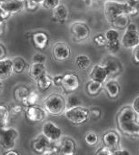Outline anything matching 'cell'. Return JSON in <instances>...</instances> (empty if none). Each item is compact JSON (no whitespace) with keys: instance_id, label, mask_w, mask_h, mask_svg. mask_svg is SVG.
I'll use <instances>...</instances> for the list:
<instances>
[{"instance_id":"6da1fadb","label":"cell","mask_w":139,"mask_h":155,"mask_svg":"<svg viewBox=\"0 0 139 155\" xmlns=\"http://www.w3.org/2000/svg\"><path fill=\"white\" fill-rule=\"evenodd\" d=\"M116 124L123 134L139 137V121L132 106H124L119 110L116 116Z\"/></svg>"},{"instance_id":"7a4b0ae2","label":"cell","mask_w":139,"mask_h":155,"mask_svg":"<svg viewBox=\"0 0 139 155\" xmlns=\"http://www.w3.org/2000/svg\"><path fill=\"white\" fill-rule=\"evenodd\" d=\"M44 108L47 114L52 116H59L66 110L65 99L58 93L50 94L44 101Z\"/></svg>"},{"instance_id":"3957f363","label":"cell","mask_w":139,"mask_h":155,"mask_svg":"<svg viewBox=\"0 0 139 155\" xmlns=\"http://www.w3.org/2000/svg\"><path fill=\"white\" fill-rule=\"evenodd\" d=\"M31 146L33 150L39 154H55L59 150V146H56L54 141H51L43 133L32 140Z\"/></svg>"},{"instance_id":"277c9868","label":"cell","mask_w":139,"mask_h":155,"mask_svg":"<svg viewBox=\"0 0 139 155\" xmlns=\"http://www.w3.org/2000/svg\"><path fill=\"white\" fill-rule=\"evenodd\" d=\"M66 120L74 125H82L88 120V109L81 105L67 108L64 112Z\"/></svg>"},{"instance_id":"5b68a950","label":"cell","mask_w":139,"mask_h":155,"mask_svg":"<svg viewBox=\"0 0 139 155\" xmlns=\"http://www.w3.org/2000/svg\"><path fill=\"white\" fill-rule=\"evenodd\" d=\"M18 131L12 127H0V147L4 150L14 149L18 139Z\"/></svg>"},{"instance_id":"8992f818","label":"cell","mask_w":139,"mask_h":155,"mask_svg":"<svg viewBox=\"0 0 139 155\" xmlns=\"http://www.w3.org/2000/svg\"><path fill=\"white\" fill-rule=\"evenodd\" d=\"M104 14L107 22L110 24L119 15L125 14L124 2H118L115 0H107L104 5Z\"/></svg>"},{"instance_id":"52a82bcc","label":"cell","mask_w":139,"mask_h":155,"mask_svg":"<svg viewBox=\"0 0 139 155\" xmlns=\"http://www.w3.org/2000/svg\"><path fill=\"white\" fill-rule=\"evenodd\" d=\"M70 32L74 41L81 42L87 40L89 38L91 30L87 23L82 21H77L71 24Z\"/></svg>"},{"instance_id":"ba28073f","label":"cell","mask_w":139,"mask_h":155,"mask_svg":"<svg viewBox=\"0 0 139 155\" xmlns=\"http://www.w3.org/2000/svg\"><path fill=\"white\" fill-rule=\"evenodd\" d=\"M80 86L79 77L76 73H65L62 75L60 88L65 93H73Z\"/></svg>"},{"instance_id":"9c48e42d","label":"cell","mask_w":139,"mask_h":155,"mask_svg":"<svg viewBox=\"0 0 139 155\" xmlns=\"http://www.w3.org/2000/svg\"><path fill=\"white\" fill-rule=\"evenodd\" d=\"M27 37L31 40L33 46L38 50H44L49 44V36L45 31H36L29 33Z\"/></svg>"},{"instance_id":"30bf717a","label":"cell","mask_w":139,"mask_h":155,"mask_svg":"<svg viewBox=\"0 0 139 155\" xmlns=\"http://www.w3.org/2000/svg\"><path fill=\"white\" fill-rule=\"evenodd\" d=\"M52 56L56 61H65L71 56L70 47L65 42H57L52 48Z\"/></svg>"},{"instance_id":"8fae6325","label":"cell","mask_w":139,"mask_h":155,"mask_svg":"<svg viewBox=\"0 0 139 155\" xmlns=\"http://www.w3.org/2000/svg\"><path fill=\"white\" fill-rule=\"evenodd\" d=\"M0 7L9 16L17 15L25 8L24 0H1Z\"/></svg>"},{"instance_id":"7c38bea8","label":"cell","mask_w":139,"mask_h":155,"mask_svg":"<svg viewBox=\"0 0 139 155\" xmlns=\"http://www.w3.org/2000/svg\"><path fill=\"white\" fill-rule=\"evenodd\" d=\"M25 115L26 118L31 122H42L47 116V112L45 109L32 105L25 107Z\"/></svg>"},{"instance_id":"4fadbf2b","label":"cell","mask_w":139,"mask_h":155,"mask_svg":"<svg viewBox=\"0 0 139 155\" xmlns=\"http://www.w3.org/2000/svg\"><path fill=\"white\" fill-rule=\"evenodd\" d=\"M42 133L47 137L51 141H58L63 134V130L54 122L46 121L42 126Z\"/></svg>"},{"instance_id":"5bb4252c","label":"cell","mask_w":139,"mask_h":155,"mask_svg":"<svg viewBox=\"0 0 139 155\" xmlns=\"http://www.w3.org/2000/svg\"><path fill=\"white\" fill-rule=\"evenodd\" d=\"M108 77H116L123 71L122 63L115 57H108L104 63Z\"/></svg>"},{"instance_id":"9a60e30c","label":"cell","mask_w":139,"mask_h":155,"mask_svg":"<svg viewBox=\"0 0 139 155\" xmlns=\"http://www.w3.org/2000/svg\"><path fill=\"white\" fill-rule=\"evenodd\" d=\"M102 140L105 146L114 150L119 147L120 144V135L115 130H107L103 134Z\"/></svg>"},{"instance_id":"2e32d148","label":"cell","mask_w":139,"mask_h":155,"mask_svg":"<svg viewBox=\"0 0 139 155\" xmlns=\"http://www.w3.org/2000/svg\"><path fill=\"white\" fill-rule=\"evenodd\" d=\"M138 44H139V34L137 30L126 29V31L124 33L122 37L121 45L126 48H133Z\"/></svg>"},{"instance_id":"e0dca14e","label":"cell","mask_w":139,"mask_h":155,"mask_svg":"<svg viewBox=\"0 0 139 155\" xmlns=\"http://www.w3.org/2000/svg\"><path fill=\"white\" fill-rule=\"evenodd\" d=\"M107 77V72L104 65H95L89 73L90 80L98 81L100 83H105Z\"/></svg>"},{"instance_id":"ac0fdd59","label":"cell","mask_w":139,"mask_h":155,"mask_svg":"<svg viewBox=\"0 0 139 155\" xmlns=\"http://www.w3.org/2000/svg\"><path fill=\"white\" fill-rule=\"evenodd\" d=\"M47 74L45 63H32L29 67V76L34 81H38Z\"/></svg>"},{"instance_id":"d6986e66","label":"cell","mask_w":139,"mask_h":155,"mask_svg":"<svg viewBox=\"0 0 139 155\" xmlns=\"http://www.w3.org/2000/svg\"><path fill=\"white\" fill-rule=\"evenodd\" d=\"M77 150V144L72 138L65 137L59 145V151L64 155H73Z\"/></svg>"},{"instance_id":"ffe728a7","label":"cell","mask_w":139,"mask_h":155,"mask_svg":"<svg viewBox=\"0 0 139 155\" xmlns=\"http://www.w3.org/2000/svg\"><path fill=\"white\" fill-rule=\"evenodd\" d=\"M68 16L69 11L65 5L59 4L55 8L53 9V19L59 24H64L67 20Z\"/></svg>"},{"instance_id":"44dd1931","label":"cell","mask_w":139,"mask_h":155,"mask_svg":"<svg viewBox=\"0 0 139 155\" xmlns=\"http://www.w3.org/2000/svg\"><path fill=\"white\" fill-rule=\"evenodd\" d=\"M12 60L9 58L0 59V80L5 81L12 75Z\"/></svg>"},{"instance_id":"7402d4cb","label":"cell","mask_w":139,"mask_h":155,"mask_svg":"<svg viewBox=\"0 0 139 155\" xmlns=\"http://www.w3.org/2000/svg\"><path fill=\"white\" fill-rule=\"evenodd\" d=\"M120 85L115 80H110L105 84V91L110 99H116L120 94Z\"/></svg>"},{"instance_id":"603a6c76","label":"cell","mask_w":139,"mask_h":155,"mask_svg":"<svg viewBox=\"0 0 139 155\" xmlns=\"http://www.w3.org/2000/svg\"><path fill=\"white\" fill-rule=\"evenodd\" d=\"M129 23H130L129 17L125 14H122L116 17L115 19H113L110 25L113 27V28H115L116 30H123V29H126Z\"/></svg>"},{"instance_id":"cb8c5ba5","label":"cell","mask_w":139,"mask_h":155,"mask_svg":"<svg viewBox=\"0 0 139 155\" xmlns=\"http://www.w3.org/2000/svg\"><path fill=\"white\" fill-rule=\"evenodd\" d=\"M102 87H103V83L90 80L86 86V91L90 97H96L101 92Z\"/></svg>"},{"instance_id":"d4e9b609","label":"cell","mask_w":139,"mask_h":155,"mask_svg":"<svg viewBox=\"0 0 139 155\" xmlns=\"http://www.w3.org/2000/svg\"><path fill=\"white\" fill-rule=\"evenodd\" d=\"M12 68H13L14 73H16V74L22 73L25 70V68H27L26 59L22 57H16L15 58L12 59Z\"/></svg>"},{"instance_id":"484cf974","label":"cell","mask_w":139,"mask_h":155,"mask_svg":"<svg viewBox=\"0 0 139 155\" xmlns=\"http://www.w3.org/2000/svg\"><path fill=\"white\" fill-rule=\"evenodd\" d=\"M52 85H53V79L48 74L45 75L41 79L36 81V86L38 90L41 91H46L51 88Z\"/></svg>"},{"instance_id":"4316f807","label":"cell","mask_w":139,"mask_h":155,"mask_svg":"<svg viewBox=\"0 0 139 155\" xmlns=\"http://www.w3.org/2000/svg\"><path fill=\"white\" fill-rule=\"evenodd\" d=\"M29 92H30V90L28 87H27L26 85H19L14 91V98L16 101L21 103V101L28 95Z\"/></svg>"},{"instance_id":"83f0119b","label":"cell","mask_w":139,"mask_h":155,"mask_svg":"<svg viewBox=\"0 0 139 155\" xmlns=\"http://www.w3.org/2000/svg\"><path fill=\"white\" fill-rule=\"evenodd\" d=\"M91 65V59L87 55L80 54L76 58V66L79 70H84L89 68Z\"/></svg>"},{"instance_id":"f1b7e54d","label":"cell","mask_w":139,"mask_h":155,"mask_svg":"<svg viewBox=\"0 0 139 155\" xmlns=\"http://www.w3.org/2000/svg\"><path fill=\"white\" fill-rule=\"evenodd\" d=\"M9 109L7 105L0 104V127L7 126L9 120Z\"/></svg>"},{"instance_id":"f546056e","label":"cell","mask_w":139,"mask_h":155,"mask_svg":"<svg viewBox=\"0 0 139 155\" xmlns=\"http://www.w3.org/2000/svg\"><path fill=\"white\" fill-rule=\"evenodd\" d=\"M38 93L36 91H30L28 95L21 101V104L24 107H28L32 105H36L38 101Z\"/></svg>"},{"instance_id":"4dcf8cb0","label":"cell","mask_w":139,"mask_h":155,"mask_svg":"<svg viewBox=\"0 0 139 155\" xmlns=\"http://www.w3.org/2000/svg\"><path fill=\"white\" fill-rule=\"evenodd\" d=\"M124 12L129 18L130 17H135V16H137L139 14V11H138L137 8L129 1L124 2Z\"/></svg>"},{"instance_id":"1f68e13d","label":"cell","mask_w":139,"mask_h":155,"mask_svg":"<svg viewBox=\"0 0 139 155\" xmlns=\"http://www.w3.org/2000/svg\"><path fill=\"white\" fill-rule=\"evenodd\" d=\"M85 141L89 146H95L98 143V136L95 131H88L85 135Z\"/></svg>"},{"instance_id":"d6a6232c","label":"cell","mask_w":139,"mask_h":155,"mask_svg":"<svg viewBox=\"0 0 139 155\" xmlns=\"http://www.w3.org/2000/svg\"><path fill=\"white\" fill-rule=\"evenodd\" d=\"M65 103H66V109L81 105V101H80L78 96H77L75 94H69L68 97L65 99Z\"/></svg>"},{"instance_id":"836d02e7","label":"cell","mask_w":139,"mask_h":155,"mask_svg":"<svg viewBox=\"0 0 139 155\" xmlns=\"http://www.w3.org/2000/svg\"><path fill=\"white\" fill-rule=\"evenodd\" d=\"M105 37L107 42H113L119 39V33L115 28H110L106 32Z\"/></svg>"},{"instance_id":"e575fe53","label":"cell","mask_w":139,"mask_h":155,"mask_svg":"<svg viewBox=\"0 0 139 155\" xmlns=\"http://www.w3.org/2000/svg\"><path fill=\"white\" fill-rule=\"evenodd\" d=\"M120 46H121V43H120V40L118 39V40H115L113 42H106V48H107V50L110 53L115 54L120 50Z\"/></svg>"},{"instance_id":"d590c367","label":"cell","mask_w":139,"mask_h":155,"mask_svg":"<svg viewBox=\"0 0 139 155\" xmlns=\"http://www.w3.org/2000/svg\"><path fill=\"white\" fill-rule=\"evenodd\" d=\"M102 115V111L97 107H92L91 109H88V117L89 119L93 120H97L100 119Z\"/></svg>"},{"instance_id":"8d00e7d4","label":"cell","mask_w":139,"mask_h":155,"mask_svg":"<svg viewBox=\"0 0 139 155\" xmlns=\"http://www.w3.org/2000/svg\"><path fill=\"white\" fill-rule=\"evenodd\" d=\"M60 4V0H44L42 6L44 8L48 10H53Z\"/></svg>"},{"instance_id":"74e56055","label":"cell","mask_w":139,"mask_h":155,"mask_svg":"<svg viewBox=\"0 0 139 155\" xmlns=\"http://www.w3.org/2000/svg\"><path fill=\"white\" fill-rule=\"evenodd\" d=\"M94 43L97 46V47H106V38L105 37L104 34H97L94 37Z\"/></svg>"},{"instance_id":"f35d334b","label":"cell","mask_w":139,"mask_h":155,"mask_svg":"<svg viewBox=\"0 0 139 155\" xmlns=\"http://www.w3.org/2000/svg\"><path fill=\"white\" fill-rule=\"evenodd\" d=\"M24 108L22 105H19V104H16L14 106L11 107V109L9 110V114L13 117H17L18 115H20V113L23 111Z\"/></svg>"},{"instance_id":"ab89813d","label":"cell","mask_w":139,"mask_h":155,"mask_svg":"<svg viewBox=\"0 0 139 155\" xmlns=\"http://www.w3.org/2000/svg\"><path fill=\"white\" fill-rule=\"evenodd\" d=\"M96 154H97V155H113V150L104 145L103 147L99 148L96 151Z\"/></svg>"},{"instance_id":"60d3db41","label":"cell","mask_w":139,"mask_h":155,"mask_svg":"<svg viewBox=\"0 0 139 155\" xmlns=\"http://www.w3.org/2000/svg\"><path fill=\"white\" fill-rule=\"evenodd\" d=\"M133 60L134 63L139 65V44L133 48Z\"/></svg>"},{"instance_id":"b9f144b4","label":"cell","mask_w":139,"mask_h":155,"mask_svg":"<svg viewBox=\"0 0 139 155\" xmlns=\"http://www.w3.org/2000/svg\"><path fill=\"white\" fill-rule=\"evenodd\" d=\"M32 61L34 63H45L46 61V56L41 54V53H36L34 55L33 58H32Z\"/></svg>"},{"instance_id":"7bdbcfd3","label":"cell","mask_w":139,"mask_h":155,"mask_svg":"<svg viewBox=\"0 0 139 155\" xmlns=\"http://www.w3.org/2000/svg\"><path fill=\"white\" fill-rule=\"evenodd\" d=\"M38 6H39V4H37L36 2H33V1H25V7L27 8V10L34 11V10H36L38 8Z\"/></svg>"},{"instance_id":"ee69618b","label":"cell","mask_w":139,"mask_h":155,"mask_svg":"<svg viewBox=\"0 0 139 155\" xmlns=\"http://www.w3.org/2000/svg\"><path fill=\"white\" fill-rule=\"evenodd\" d=\"M113 154L114 155H130L131 153L125 149H118L117 148V149L113 150Z\"/></svg>"},{"instance_id":"f6af8a7d","label":"cell","mask_w":139,"mask_h":155,"mask_svg":"<svg viewBox=\"0 0 139 155\" xmlns=\"http://www.w3.org/2000/svg\"><path fill=\"white\" fill-rule=\"evenodd\" d=\"M9 17H10V16H9L8 13H6V12L1 8V7H0V24H1V23H4L5 20H7Z\"/></svg>"},{"instance_id":"bcb514c9","label":"cell","mask_w":139,"mask_h":155,"mask_svg":"<svg viewBox=\"0 0 139 155\" xmlns=\"http://www.w3.org/2000/svg\"><path fill=\"white\" fill-rule=\"evenodd\" d=\"M132 108H133V110L136 112V114L139 115V96L136 97V98L134 100V101H133V103H132Z\"/></svg>"},{"instance_id":"7dc6e473","label":"cell","mask_w":139,"mask_h":155,"mask_svg":"<svg viewBox=\"0 0 139 155\" xmlns=\"http://www.w3.org/2000/svg\"><path fill=\"white\" fill-rule=\"evenodd\" d=\"M61 80H62V75H57L53 78V84L56 87H60L61 84Z\"/></svg>"},{"instance_id":"c3c4849f","label":"cell","mask_w":139,"mask_h":155,"mask_svg":"<svg viewBox=\"0 0 139 155\" xmlns=\"http://www.w3.org/2000/svg\"><path fill=\"white\" fill-rule=\"evenodd\" d=\"M6 56H7V49L3 44L0 43V59L5 58Z\"/></svg>"},{"instance_id":"681fc988","label":"cell","mask_w":139,"mask_h":155,"mask_svg":"<svg viewBox=\"0 0 139 155\" xmlns=\"http://www.w3.org/2000/svg\"><path fill=\"white\" fill-rule=\"evenodd\" d=\"M4 154H6V155H19L20 153L17 150H14L13 149H10V150H7V151H5Z\"/></svg>"},{"instance_id":"f907efd6","label":"cell","mask_w":139,"mask_h":155,"mask_svg":"<svg viewBox=\"0 0 139 155\" xmlns=\"http://www.w3.org/2000/svg\"><path fill=\"white\" fill-rule=\"evenodd\" d=\"M126 29H128V30H137V27L134 23H129L127 28H126Z\"/></svg>"},{"instance_id":"816d5d0a","label":"cell","mask_w":139,"mask_h":155,"mask_svg":"<svg viewBox=\"0 0 139 155\" xmlns=\"http://www.w3.org/2000/svg\"><path fill=\"white\" fill-rule=\"evenodd\" d=\"M127 1H129V2H131L133 5H134V6L137 8L138 11H139V0H127Z\"/></svg>"},{"instance_id":"f5cc1de1","label":"cell","mask_w":139,"mask_h":155,"mask_svg":"<svg viewBox=\"0 0 139 155\" xmlns=\"http://www.w3.org/2000/svg\"><path fill=\"white\" fill-rule=\"evenodd\" d=\"M4 90H5V85L3 83V81L0 80V95L4 92Z\"/></svg>"},{"instance_id":"db71d44e","label":"cell","mask_w":139,"mask_h":155,"mask_svg":"<svg viewBox=\"0 0 139 155\" xmlns=\"http://www.w3.org/2000/svg\"><path fill=\"white\" fill-rule=\"evenodd\" d=\"M4 31H5V24L1 23L0 24V36H2L4 34Z\"/></svg>"},{"instance_id":"11a10c76","label":"cell","mask_w":139,"mask_h":155,"mask_svg":"<svg viewBox=\"0 0 139 155\" xmlns=\"http://www.w3.org/2000/svg\"><path fill=\"white\" fill-rule=\"evenodd\" d=\"M24 1H33V2H36V3H37V4H42L43 3V1L44 0H24Z\"/></svg>"}]
</instances>
